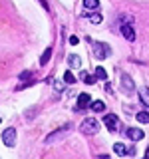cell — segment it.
I'll use <instances>...</instances> for the list:
<instances>
[{
  "mask_svg": "<svg viewBox=\"0 0 149 159\" xmlns=\"http://www.w3.org/2000/svg\"><path fill=\"white\" fill-rule=\"evenodd\" d=\"M92 103V96L89 93H79L78 96V109H86Z\"/></svg>",
  "mask_w": 149,
  "mask_h": 159,
  "instance_id": "cell-8",
  "label": "cell"
},
{
  "mask_svg": "<svg viewBox=\"0 0 149 159\" xmlns=\"http://www.w3.org/2000/svg\"><path fill=\"white\" fill-rule=\"evenodd\" d=\"M68 64H70V68H79V66H82V58H79L78 54H70V56H68Z\"/></svg>",
  "mask_w": 149,
  "mask_h": 159,
  "instance_id": "cell-10",
  "label": "cell"
},
{
  "mask_svg": "<svg viewBox=\"0 0 149 159\" xmlns=\"http://www.w3.org/2000/svg\"><path fill=\"white\" fill-rule=\"evenodd\" d=\"M88 20H89L92 24H102L103 16H102V14H97V12H92V14H88Z\"/></svg>",
  "mask_w": 149,
  "mask_h": 159,
  "instance_id": "cell-13",
  "label": "cell"
},
{
  "mask_svg": "<svg viewBox=\"0 0 149 159\" xmlns=\"http://www.w3.org/2000/svg\"><path fill=\"white\" fill-rule=\"evenodd\" d=\"M89 107H92V111H103V109H106V103H103L102 99H97V102L89 103Z\"/></svg>",
  "mask_w": 149,
  "mask_h": 159,
  "instance_id": "cell-12",
  "label": "cell"
},
{
  "mask_svg": "<svg viewBox=\"0 0 149 159\" xmlns=\"http://www.w3.org/2000/svg\"><path fill=\"white\" fill-rule=\"evenodd\" d=\"M139 99H141L145 106H149V88H141V89H139Z\"/></svg>",
  "mask_w": 149,
  "mask_h": 159,
  "instance_id": "cell-11",
  "label": "cell"
},
{
  "mask_svg": "<svg viewBox=\"0 0 149 159\" xmlns=\"http://www.w3.org/2000/svg\"><path fill=\"white\" fill-rule=\"evenodd\" d=\"M79 129H82L84 135H96L99 131V121L96 117H86L82 121V125H79Z\"/></svg>",
  "mask_w": 149,
  "mask_h": 159,
  "instance_id": "cell-1",
  "label": "cell"
},
{
  "mask_svg": "<svg viewBox=\"0 0 149 159\" xmlns=\"http://www.w3.org/2000/svg\"><path fill=\"white\" fill-rule=\"evenodd\" d=\"M50 58H52V48H46V52L42 54V58H40V66H46Z\"/></svg>",
  "mask_w": 149,
  "mask_h": 159,
  "instance_id": "cell-14",
  "label": "cell"
},
{
  "mask_svg": "<svg viewBox=\"0 0 149 159\" xmlns=\"http://www.w3.org/2000/svg\"><path fill=\"white\" fill-rule=\"evenodd\" d=\"M79 78H82L84 82L88 84V86H92V84H96V78H93V76H89L88 72H82V76H79Z\"/></svg>",
  "mask_w": 149,
  "mask_h": 159,
  "instance_id": "cell-19",
  "label": "cell"
},
{
  "mask_svg": "<svg viewBox=\"0 0 149 159\" xmlns=\"http://www.w3.org/2000/svg\"><path fill=\"white\" fill-rule=\"evenodd\" d=\"M119 22H121V26H133V16L123 14V16H119Z\"/></svg>",
  "mask_w": 149,
  "mask_h": 159,
  "instance_id": "cell-17",
  "label": "cell"
},
{
  "mask_svg": "<svg viewBox=\"0 0 149 159\" xmlns=\"http://www.w3.org/2000/svg\"><path fill=\"white\" fill-rule=\"evenodd\" d=\"M121 34L127 42H133V40H135V30H133V26H121Z\"/></svg>",
  "mask_w": 149,
  "mask_h": 159,
  "instance_id": "cell-9",
  "label": "cell"
},
{
  "mask_svg": "<svg viewBox=\"0 0 149 159\" xmlns=\"http://www.w3.org/2000/svg\"><path fill=\"white\" fill-rule=\"evenodd\" d=\"M70 129H72V125H70V123H68V125L58 127L56 131H52V133L46 137V143H56V141H60V139H64V137L70 133Z\"/></svg>",
  "mask_w": 149,
  "mask_h": 159,
  "instance_id": "cell-2",
  "label": "cell"
},
{
  "mask_svg": "<svg viewBox=\"0 0 149 159\" xmlns=\"http://www.w3.org/2000/svg\"><path fill=\"white\" fill-rule=\"evenodd\" d=\"M137 121L139 123H149V111H139L137 113Z\"/></svg>",
  "mask_w": 149,
  "mask_h": 159,
  "instance_id": "cell-20",
  "label": "cell"
},
{
  "mask_svg": "<svg viewBox=\"0 0 149 159\" xmlns=\"http://www.w3.org/2000/svg\"><path fill=\"white\" fill-rule=\"evenodd\" d=\"M113 151H115L117 155H125L127 149H125V145H123V143H115V145H113Z\"/></svg>",
  "mask_w": 149,
  "mask_h": 159,
  "instance_id": "cell-21",
  "label": "cell"
},
{
  "mask_svg": "<svg viewBox=\"0 0 149 159\" xmlns=\"http://www.w3.org/2000/svg\"><path fill=\"white\" fill-rule=\"evenodd\" d=\"M93 56H96L97 60H106L109 56V46L106 42H97L93 44Z\"/></svg>",
  "mask_w": 149,
  "mask_h": 159,
  "instance_id": "cell-3",
  "label": "cell"
},
{
  "mask_svg": "<svg viewBox=\"0 0 149 159\" xmlns=\"http://www.w3.org/2000/svg\"><path fill=\"white\" fill-rule=\"evenodd\" d=\"M96 80H107V74H106V70H103L102 66H97L96 68V76H93Z\"/></svg>",
  "mask_w": 149,
  "mask_h": 159,
  "instance_id": "cell-18",
  "label": "cell"
},
{
  "mask_svg": "<svg viewBox=\"0 0 149 159\" xmlns=\"http://www.w3.org/2000/svg\"><path fill=\"white\" fill-rule=\"evenodd\" d=\"M2 141H4V145H8V147H14V145H16V127H8V129H4V133H2Z\"/></svg>",
  "mask_w": 149,
  "mask_h": 159,
  "instance_id": "cell-4",
  "label": "cell"
},
{
  "mask_svg": "<svg viewBox=\"0 0 149 159\" xmlns=\"http://www.w3.org/2000/svg\"><path fill=\"white\" fill-rule=\"evenodd\" d=\"M54 89H56L58 93H62L64 89H66V82H64V80H54Z\"/></svg>",
  "mask_w": 149,
  "mask_h": 159,
  "instance_id": "cell-16",
  "label": "cell"
},
{
  "mask_svg": "<svg viewBox=\"0 0 149 159\" xmlns=\"http://www.w3.org/2000/svg\"><path fill=\"white\" fill-rule=\"evenodd\" d=\"M64 82H66V84H76L78 80L74 78V74H72V72H66V74H64Z\"/></svg>",
  "mask_w": 149,
  "mask_h": 159,
  "instance_id": "cell-22",
  "label": "cell"
},
{
  "mask_svg": "<svg viewBox=\"0 0 149 159\" xmlns=\"http://www.w3.org/2000/svg\"><path fill=\"white\" fill-rule=\"evenodd\" d=\"M0 121H2V119H0Z\"/></svg>",
  "mask_w": 149,
  "mask_h": 159,
  "instance_id": "cell-26",
  "label": "cell"
},
{
  "mask_svg": "<svg viewBox=\"0 0 149 159\" xmlns=\"http://www.w3.org/2000/svg\"><path fill=\"white\" fill-rule=\"evenodd\" d=\"M147 155H149V147H147Z\"/></svg>",
  "mask_w": 149,
  "mask_h": 159,
  "instance_id": "cell-25",
  "label": "cell"
},
{
  "mask_svg": "<svg viewBox=\"0 0 149 159\" xmlns=\"http://www.w3.org/2000/svg\"><path fill=\"white\" fill-rule=\"evenodd\" d=\"M99 6V0H84V8L86 10H96Z\"/></svg>",
  "mask_w": 149,
  "mask_h": 159,
  "instance_id": "cell-15",
  "label": "cell"
},
{
  "mask_svg": "<svg viewBox=\"0 0 149 159\" xmlns=\"http://www.w3.org/2000/svg\"><path fill=\"white\" fill-rule=\"evenodd\" d=\"M117 123H119L117 116H113V113H106V116H103V125H106V127L109 129V131L117 129Z\"/></svg>",
  "mask_w": 149,
  "mask_h": 159,
  "instance_id": "cell-6",
  "label": "cell"
},
{
  "mask_svg": "<svg viewBox=\"0 0 149 159\" xmlns=\"http://www.w3.org/2000/svg\"><path fill=\"white\" fill-rule=\"evenodd\" d=\"M30 76H32L30 72H22V74H20V80H26V78H30Z\"/></svg>",
  "mask_w": 149,
  "mask_h": 159,
  "instance_id": "cell-24",
  "label": "cell"
},
{
  "mask_svg": "<svg viewBox=\"0 0 149 159\" xmlns=\"http://www.w3.org/2000/svg\"><path fill=\"white\" fill-rule=\"evenodd\" d=\"M127 137L131 139V141H139V139L145 137V133H143V129H139V127H129L127 129Z\"/></svg>",
  "mask_w": 149,
  "mask_h": 159,
  "instance_id": "cell-7",
  "label": "cell"
},
{
  "mask_svg": "<svg viewBox=\"0 0 149 159\" xmlns=\"http://www.w3.org/2000/svg\"><path fill=\"white\" fill-rule=\"evenodd\" d=\"M78 42H79V40H78V36H70V44H72V46H76Z\"/></svg>",
  "mask_w": 149,
  "mask_h": 159,
  "instance_id": "cell-23",
  "label": "cell"
},
{
  "mask_svg": "<svg viewBox=\"0 0 149 159\" xmlns=\"http://www.w3.org/2000/svg\"><path fill=\"white\" fill-rule=\"evenodd\" d=\"M119 84H121V92L125 93H131L133 89H135V84H133V80L127 76V74H121V80H119Z\"/></svg>",
  "mask_w": 149,
  "mask_h": 159,
  "instance_id": "cell-5",
  "label": "cell"
}]
</instances>
